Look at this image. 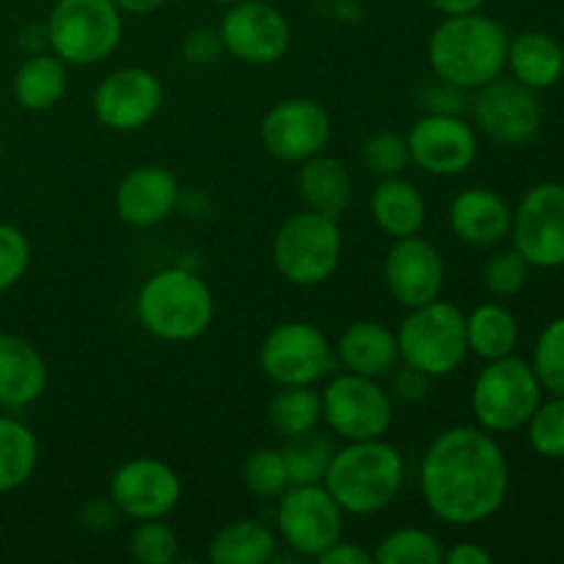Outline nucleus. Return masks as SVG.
Instances as JSON below:
<instances>
[{
	"instance_id": "obj_1",
	"label": "nucleus",
	"mask_w": 564,
	"mask_h": 564,
	"mask_svg": "<svg viewBox=\"0 0 564 564\" xmlns=\"http://www.w3.org/2000/svg\"><path fill=\"white\" fill-rule=\"evenodd\" d=\"M419 479L424 505L438 521L474 527L505 507L510 463L494 433L482 427H452L424 452Z\"/></svg>"
},
{
	"instance_id": "obj_2",
	"label": "nucleus",
	"mask_w": 564,
	"mask_h": 564,
	"mask_svg": "<svg viewBox=\"0 0 564 564\" xmlns=\"http://www.w3.org/2000/svg\"><path fill=\"white\" fill-rule=\"evenodd\" d=\"M507 47L510 36L505 28L490 17L471 11L446 17L435 28L427 44V58L438 80L452 83L463 91H477L505 72Z\"/></svg>"
},
{
	"instance_id": "obj_3",
	"label": "nucleus",
	"mask_w": 564,
	"mask_h": 564,
	"mask_svg": "<svg viewBox=\"0 0 564 564\" xmlns=\"http://www.w3.org/2000/svg\"><path fill=\"white\" fill-rule=\"evenodd\" d=\"M323 485L336 505L350 516H375L400 496L405 485V460L383 438L347 441L334 452Z\"/></svg>"
},
{
	"instance_id": "obj_4",
	"label": "nucleus",
	"mask_w": 564,
	"mask_h": 564,
	"mask_svg": "<svg viewBox=\"0 0 564 564\" xmlns=\"http://www.w3.org/2000/svg\"><path fill=\"white\" fill-rule=\"evenodd\" d=\"M138 323L163 341H193L213 325V290L187 268H165L141 286Z\"/></svg>"
},
{
	"instance_id": "obj_5",
	"label": "nucleus",
	"mask_w": 564,
	"mask_h": 564,
	"mask_svg": "<svg viewBox=\"0 0 564 564\" xmlns=\"http://www.w3.org/2000/svg\"><path fill=\"white\" fill-rule=\"evenodd\" d=\"M400 358L427 378H446L468 356L466 314L446 301H430L411 308L397 330Z\"/></svg>"
},
{
	"instance_id": "obj_6",
	"label": "nucleus",
	"mask_w": 564,
	"mask_h": 564,
	"mask_svg": "<svg viewBox=\"0 0 564 564\" xmlns=\"http://www.w3.org/2000/svg\"><path fill=\"white\" fill-rule=\"evenodd\" d=\"M339 220L314 209L290 215L275 231L273 262L281 279L295 286L325 284L341 262Z\"/></svg>"
},
{
	"instance_id": "obj_7",
	"label": "nucleus",
	"mask_w": 564,
	"mask_h": 564,
	"mask_svg": "<svg viewBox=\"0 0 564 564\" xmlns=\"http://www.w3.org/2000/svg\"><path fill=\"white\" fill-rule=\"evenodd\" d=\"M543 402V386L532 364L505 356L488 361L471 389V411L479 427L488 433H516L527 427L532 413Z\"/></svg>"
},
{
	"instance_id": "obj_8",
	"label": "nucleus",
	"mask_w": 564,
	"mask_h": 564,
	"mask_svg": "<svg viewBox=\"0 0 564 564\" xmlns=\"http://www.w3.org/2000/svg\"><path fill=\"white\" fill-rule=\"evenodd\" d=\"M50 50L64 64L94 66L121 42L116 0H58L47 17Z\"/></svg>"
},
{
	"instance_id": "obj_9",
	"label": "nucleus",
	"mask_w": 564,
	"mask_h": 564,
	"mask_svg": "<svg viewBox=\"0 0 564 564\" xmlns=\"http://www.w3.org/2000/svg\"><path fill=\"white\" fill-rule=\"evenodd\" d=\"M341 510L325 485H290L279 496V529L284 543L303 560L319 554L341 540Z\"/></svg>"
},
{
	"instance_id": "obj_10",
	"label": "nucleus",
	"mask_w": 564,
	"mask_h": 564,
	"mask_svg": "<svg viewBox=\"0 0 564 564\" xmlns=\"http://www.w3.org/2000/svg\"><path fill=\"white\" fill-rule=\"evenodd\" d=\"M323 419L345 441L383 438L394 422L391 397L375 378L341 375L323 391Z\"/></svg>"
},
{
	"instance_id": "obj_11",
	"label": "nucleus",
	"mask_w": 564,
	"mask_h": 564,
	"mask_svg": "<svg viewBox=\"0 0 564 564\" xmlns=\"http://www.w3.org/2000/svg\"><path fill=\"white\" fill-rule=\"evenodd\" d=\"M512 248L532 268L556 270L564 264V185L543 182L521 198L512 213Z\"/></svg>"
},
{
	"instance_id": "obj_12",
	"label": "nucleus",
	"mask_w": 564,
	"mask_h": 564,
	"mask_svg": "<svg viewBox=\"0 0 564 564\" xmlns=\"http://www.w3.org/2000/svg\"><path fill=\"white\" fill-rule=\"evenodd\" d=\"M218 33L224 53L253 66L275 64L284 58L292 44L290 22L284 20V14L259 0H240L229 6Z\"/></svg>"
},
{
	"instance_id": "obj_13",
	"label": "nucleus",
	"mask_w": 564,
	"mask_h": 564,
	"mask_svg": "<svg viewBox=\"0 0 564 564\" xmlns=\"http://www.w3.org/2000/svg\"><path fill=\"white\" fill-rule=\"evenodd\" d=\"M259 364L275 386H314L330 369V341L312 323H281L264 339Z\"/></svg>"
},
{
	"instance_id": "obj_14",
	"label": "nucleus",
	"mask_w": 564,
	"mask_h": 564,
	"mask_svg": "<svg viewBox=\"0 0 564 564\" xmlns=\"http://www.w3.org/2000/svg\"><path fill=\"white\" fill-rule=\"evenodd\" d=\"M330 113L314 99L292 97L273 105L262 119L259 135L264 149L281 163H303L330 141Z\"/></svg>"
},
{
	"instance_id": "obj_15",
	"label": "nucleus",
	"mask_w": 564,
	"mask_h": 564,
	"mask_svg": "<svg viewBox=\"0 0 564 564\" xmlns=\"http://www.w3.org/2000/svg\"><path fill=\"white\" fill-rule=\"evenodd\" d=\"M471 110L474 121L485 135L499 143H510V147L532 141L543 124V108L538 97L516 77L505 80L499 75L496 80L479 86Z\"/></svg>"
},
{
	"instance_id": "obj_16",
	"label": "nucleus",
	"mask_w": 564,
	"mask_h": 564,
	"mask_svg": "<svg viewBox=\"0 0 564 564\" xmlns=\"http://www.w3.org/2000/svg\"><path fill=\"white\" fill-rule=\"evenodd\" d=\"M108 496L113 499L119 516L130 521H149L176 510L182 499V482L169 463L158 457H135L113 474Z\"/></svg>"
},
{
	"instance_id": "obj_17",
	"label": "nucleus",
	"mask_w": 564,
	"mask_h": 564,
	"mask_svg": "<svg viewBox=\"0 0 564 564\" xmlns=\"http://www.w3.org/2000/svg\"><path fill=\"white\" fill-rule=\"evenodd\" d=\"M163 108V83L143 66H124L105 77L94 91V116L116 132L147 127Z\"/></svg>"
},
{
	"instance_id": "obj_18",
	"label": "nucleus",
	"mask_w": 564,
	"mask_h": 564,
	"mask_svg": "<svg viewBox=\"0 0 564 564\" xmlns=\"http://www.w3.org/2000/svg\"><path fill=\"white\" fill-rule=\"evenodd\" d=\"M411 160L435 176H455L471 169L479 154L477 132L460 116L427 113L408 132Z\"/></svg>"
},
{
	"instance_id": "obj_19",
	"label": "nucleus",
	"mask_w": 564,
	"mask_h": 564,
	"mask_svg": "<svg viewBox=\"0 0 564 564\" xmlns=\"http://www.w3.org/2000/svg\"><path fill=\"white\" fill-rule=\"evenodd\" d=\"M383 279L397 303L405 308L424 306L441 297V290H444V259L438 248L424 237H402L386 253Z\"/></svg>"
},
{
	"instance_id": "obj_20",
	"label": "nucleus",
	"mask_w": 564,
	"mask_h": 564,
	"mask_svg": "<svg viewBox=\"0 0 564 564\" xmlns=\"http://www.w3.org/2000/svg\"><path fill=\"white\" fill-rule=\"evenodd\" d=\"M180 182L163 165H138L116 187V213L124 224L149 229L176 213Z\"/></svg>"
},
{
	"instance_id": "obj_21",
	"label": "nucleus",
	"mask_w": 564,
	"mask_h": 564,
	"mask_svg": "<svg viewBox=\"0 0 564 564\" xmlns=\"http://www.w3.org/2000/svg\"><path fill=\"white\" fill-rule=\"evenodd\" d=\"M449 226L468 246L488 248L510 235L512 209L496 191L468 187L452 202Z\"/></svg>"
},
{
	"instance_id": "obj_22",
	"label": "nucleus",
	"mask_w": 564,
	"mask_h": 564,
	"mask_svg": "<svg viewBox=\"0 0 564 564\" xmlns=\"http://www.w3.org/2000/svg\"><path fill=\"white\" fill-rule=\"evenodd\" d=\"M47 389V364L28 339L0 334V405H33Z\"/></svg>"
},
{
	"instance_id": "obj_23",
	"label": "nucleus",
	"mask_w": 564,
	"mask_h": 564,
	"mask_svg": "<svg viewBox=\"0 0 564 564\" xmlns=\"http://www.w3.org/2000/svg\"><path fill=\"white\" fill-rule=\"evenodd\" d=\"M336 356L345 364L347 372L364 375V378H383L400 361V345L397 334L375 319H358L336 341Z\"/></svg>"
},
{
	"instance_id": "obj_24",
	"label": "nucleus",
	"mask_w": 564,
	"mask_h": 564,
	"mask_svg": "<svg viewBox=\"0 0 564 564\" xmlns=\"http://www.w3.org/2000/svg\"><path fill=\"white\" fill-rule=\"evenodd\" d=\"M301 165L303 169L297 174V193H301L306 209L339 220L352 198V180L347 165L323 152L303 160Z\"/></svg>"
},
{
	"instance_id": "obj_25",
	"label": "nucleus",
	"mask_w": 564,
	"mask_h": 564,
	"mask_svg": "<svg viewBox=\"0 0 564 564\" xmlns=\"http://www.w3.org/2000/svg\"><path fill=\"white\" fill-rule=\"evenodd\" d=\"M507 66L518 83L540 91V88H551L562 80L564 50L549 33L527 31L512 39L507 47Z\"/></svg>"
},
{
	"instance_id": "obj_26",
	"label": "nucleus",
	"mask_w": 564,
	"mask_h": 564,
	"mask_svg": "<svg viewBox=\"0 0 564 564\" xmlns=\"http://www.w3.org/2000/svg\"><path fill=\"white\" fill-rule=\"evenodd\" d=\"M372 218L394 240L413 237L427 220V204L419 187L402 176H383L372 193Z\"/></svg>"
},
{
	"instance_id": "obj_27",
	"label": "nucleus",
	"mask_w": 564,
	"mask_h": 564,
	"mask_svg": "<svg viewBox=\"0 0 564 564\" xmlns=\"http://www.w3.org/2000/svg\"><path fill=\"white\" fill-rule=\"evenodd\" d=\"M466 336L468 352L482 361H496V358L512 356L521 339V328L510 308L501 303H485L466 317Z\"/></svg>"
},
{
	"instance_id": "obj_28",
	"label": "nucleus",
	"mask_w": 564,
	"mask_h": 564,
	"mask_svg": "<svg viewBox=\"0 0 564 564\" xmlns=\"http://www.w3.org/2000/svg\"><path fill=\"white\" fill-rule=\"evenodd\" d=\"M66 94V64L55 53H31L14 75V97L25 110H50Z\"/></svg>"
},
{
	"instance_id": "obj_29",
	"label": "nucleus",
	"mask_w": 564,
	"mask_h": 564,
	"mask_svg": "<svg viewBox=\"0 0 564 564\" xmlns=\"http://www.w3.org/2000/svg\"><path fill=\"white\" fill-rule=\"evenodd\" d=\"M207 556L215 564H268L275 560V538L264 523L235 521L215 534Z\"/></svg>"
},
{
	"instance_id": "obj_30",
	"label": "nucleus",
	"mask_w": 564,
	"mask_h": 564,
	"mask_svg": "<svg viewBox=\"0 0 564 564\" xmlns=\"http://www.w3.org/2000/svg\"><path fill=\"white\" fill-rule=\"evenodd\" d=\"M39 463V441L20 419L0 416V494L22 488Z\"/></svg>"
},
{
	"instance_id": "obj_31",
	"label": "nucleus",
	"mask_w": 564,
	"mask_h": 564,
	"mask_svg": "<svg viewBox=\"0 0 564 564\" xmlns=\"http://www.w3.org/2000/svg\"><path fill=\"white\" fill-rule=\"evenodd\" d=\"M268 416L275 433L286 438L317 430L323 419V394H317L312 386H281V391L270 402Z\"/></svg>"
},
{
	"instance_id": "obj_32",
	"label": "nucleus",
	"mask_w": 564,
	"mask_h": 564,
	"mask_svg": "<svg viewBox=\"0 0 564 564\" xmlns=\"http://www.w3.org/2000/svg\"><path fill=\"white\" fill-rule=\"evenodd\" d=\"M334 444H330L325 435L308 433L290 435L286 446L281 449L286 463V471H290L292 485H323L325 474H328L330 457H334Z\"/></svg>"
},
{
	"instance_id": "obj_33",
	"label": "nucleus",
	"mask_w": 564,
	"mask_h": 564,
	"mask_svg": "<svg viewBox=\"0 0 564 564\" xmlns=\"http://www.w3.org/2000/svg\"><path fill=\"white\" fill-rule=\"evenodd\" d=\"M378 564H444V545L427 529H397L372 554Z\"/></svg>"
},
{
	"instance_id": "obj_34",
	"label": "nucleus",
	"mask_w": 564,
	"mask_h": 564,
	"mask_svg": "<svg viewBox=\"0 0 564 564\" xmlns=\"http://www.w3.org/2000/svg\"><path fill=\"white\" fill-rule=\"evenodd\" d=\"M532 369L538 375L543 391L551 397H564V317L545 325L534 345Z\"/></svg>"
},
{
	"instance_id": "obj_35",
	"label": "nucleus",
	"mask_w": 564,
	"mask_h": 564,
	"mask_svg": "<svg viewBox=\"0 0 564 564\" xmlns=\"http://www.w3.org/2000/svg\"><path fill=\"white\" fill-rule=\"evenodd\" d=\"M130 554L141 564H171L180 560V538L163 518L138 521L130 538Z\"/></svg>"
},
{
	"instance_id": "obj_36",
	"label": "nucleus",
	"mask_w": 564,
	"mask_h": 564,
	"mask_svg": "<svg viewBox=\"0 0 564 564\" xmlns=\"http://www.w3.org/2000/svg\"><path fill=\"white\" fill-rule=\"evenodd\" d=\"M529 444L549 460H564V397L540 402L527 422Z\"/></svg>"
},
{
	"instance_id": "obj_37",
	"label": "nucleus",
	"mask_w": 564,
	"mask_h": 564,
	"mask_svg": "<svg viewBox=\"0 0 564 564\" xmlns=\"http://www.w3.org/2000/svg\"><path fill=\"white\" fill-rule=\"evenodd\" d=\"M242 479H246L248 490L262 496V499H279L292 485L281 449L251 452L246 466H242Z\"/></svg>"
},
{
	"instance_id": "obj_38",
	"label": "nucleus",
	"mask_w": 564,
	"mask_h": 564,
	"mask_svg": "<svg viewBox=\"0 0 564 564\" xmlns=\"http://www.w3.org/2000/svg\"><path fill=\"white\" fill-rule=\"evenodd\" d=\"M529 273H532V264L510 248V251H499L485 262L482 281L488 286V292H494L496 297H512L529 284Z\"/></svg>"
},
{
	"instance_id": "obj_39",
	"label": "nucleus",
	"mask_w": 564,
	"mask_h": 564,
	"mask_svg": "<svg viewBox=\"0 0 564 564\" xmlns=\"http://www.w3.org/2000/svg\"><path fill=\"white\" fill-rule=\"evenodd\" d=\"M364 169H369L378 176H400L405 165L411 163V149H408V138L397 135V132H378L369 138L361 149Z\"/></svg>"
},
{
	"instance_id": "obj_40",
	"label": "nucleus",
	"mask_w": 564,
	"mask_h": 564,
	"mask_svg": "<svg viewBox=\"0 0 564 564\" xmlns=\"http://www.w3.org/2000/svg\"><path fill=\"white\" fill-rule=\"evenodd\" d=\"M31 264V246L17 226L0 224V292L11 290Z\"/></svg>"
},
{
	"instance_id": "obj_41",
	"label": "nucleus",
	"mask_w": 564,
	"mask_h": 564,
	"mask_svg": "<svg viewBox=\"0 0 564 564\" xmlns=\"http://www.w3.org/2000/svg\"><path fill=\"white\" fill-rule=\"evenodd\" d=\"M220 53H224V42H220V33L215 28H196L182 42V55L191 64H215Z\"/></svg>"
},
{
	"instance_id": "obj_42",
	"label": "nucleus",
	"mask_w": 564,
	"mask_h": 564,
	"mask_svg": "<svg viewBox=\"0 0 564 564\" xmlns=\"http://www.w3.org/2000/svg\"><path fill=\"white\" fill-rule=\"evenodd\" d=\"M119 521V510H116L113 499H105V496H94L83 505L80 510V523L88 529V532H105L113 523Z\"/></svg>"
},
{
	"instance_id": "obj_43",
	"label": "nucleus",
	"mask_w": 564,
	"mask_h": 564,
	"mask_svg": "<svg viewBox=\"0 0 564 564\" xmlns=\"http://www.w3.org/2000/svg\"><path fill=\"white\" fill-rule=\"evenodd\" d=\"M433 378H427L424 372H419V369L408 367L402 372H397L394 378V394L400 397L402 402H422L424 394H427V383Z\"/></svg>"
},
{
	"instance_id": "obj_44",
	"label": "nucleus",
	"mask_w": 564,
	"mask_h": 564,
	"mask_svg": "<svg viewBox=\"0 0 564 564\" xmlns=\"http://www.w3.org/2000/svg\"><path fill=\"white\" fill-rule=\"evenodd\" d=\"M319 564H372V554H369L367 549H361V545L356 543H341V540H336L334 545H330L325 554H319Z\"/></svg>"
},
{
	"instance_id": "obj_45",
	"label": "nucleus",
	"mask_w": 564,
	"mask_h": 564,
	"mask_svg": "<svg viewBox=\"0 0 564 564\" xmlns=\"http://www.w3.org/2000/svg\"><path fill=\"white\" fill-rule=\"evenodd\" d=\"M444 564H494V554L477 543H457L444 551Z\"/></svg>"
},
{
	"instance_id": "obj_46",
	"label": "nucleus",
	"mask_w": 564,
	"mask_h": 564,
	"mask_svg": "<svg viewBox=\"0 0 564 564\" xmlns=\"http://www.w3.org/2000/svg\"><path fill=\"white\" fill-rule=\"evenodd\" d=\"M441 14L446 17H455V14H471V11L482 9L488 0H430Z\"/></svg>"
},
{
	"instance_id": "obj_47",
	"label": "nucleus",
	"mask_w": 564,
	"mask_h": 564,
	"mask_svg": "<svg viewBox=\"0 0 564 564\" xmlns=\"http://www.w3.org/2000/svg\"><path fill=\"white\" fill-rule=\"evenodd\" d=\"M163 3L165 0H116V6H119L124 14H135V17L152 14V11H158Z\"/></svg>"
},
{
	"instance_id": "obj_48",
	"label": "nucleus",
	"mask_w": 564,
	"mask_h": 564,
	"mask_svg": "<svg viewBox=\"0 0 564 564\" xmlns=\"http://www.w3.org/2000/svg\"><path fill=\"white\" fill-rule=\"evenodd\" d=\"M218 3H224V6H235V3H240V0H218Z\"/></svg>"
},
{
	"instance_id": "obj_49",
	"label": "nucleus",
	"mask_w": 564,
	"mask_h": 564,
	"mask_svg": "<svg viewBox=\"0 0 564 564\" xmlns=\"http://www.w3.org/2000/svg\"><path fill=\"white\" fill-rule=\"evenodd\" d=\"M0 160H3V135H0Z\"/></svg>"
}]
</instances>
